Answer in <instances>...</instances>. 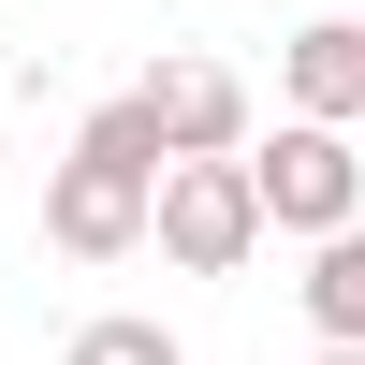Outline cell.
Listing matches in <instances>:
<instances>
[{
    "label": "cell",
    "instance_id": "1",
    "mask_svg": "<svg viewBox=\"0 0 365 365\" xmlns=\"http://www.w3.org/2000/svg\"><path fill=\"white\" fill-rule=\"evenodd\" d=\"M161 175H175L161 117H146V88H117V103L58 146V175H44V249L58 263H132L146 220H161Z\"/></svg>",
    "mask_w": 365,
    "mask_h": 365
},
{
    "label": "cell",
    "instance_id": "2",
    "mask_svg": "<svg viewBox=\"0 0 365 365\" xmlns=\"http://www.w3.org/2000/svg\"><path fill=\"white\" fill-rule=\"evenodd\" d=\"M249 190H263V234H351L365 220V146L322 132V117H278V146H249Z\"/></svg>",
    "mask_w": 365,
    "mask_h": 365
},
{
    "label": "cell",
    "instance_id": "3",
    "mask_svg": "<svg viewBox=\"0 0 365 365\" xmlns=\"http://www.w3.org/2000/svg\"><path fill=\"white\" fill-rule=\"evenodd\" d=\"M146 234H161V263H175V278H234V263L263 249V190H249V161H175Z\"/></svg>",
    "mask_w": 365,
    "mask_h": 365
},
{
    "label": "cell",
    "instance_id": "4",
    "mask_svg": "<svg viewBox=\"0 0 365 365\" xmlns=\"http://www.w3.org/2000/svg\"><path fill=\"white\" fill-rule=\"evenodd\" d=\"M146 117H161V146L175 161H249V73H234V58H161V73H146Z\"/></svg>",
    "mask_w": 365,
    "mask_h": 365
},
{
    "label": "cell",
    "instance_id": "5",
    "mask_svg": "<svg viewBox=\"0 0 365 365\" xmlns=\"http://www.w3.org/2000/svg\"><path fill=\"white\" fill-rule=\"evenodd\" d=\"M278 88H292V117H322V132H365V15H307L292 58H278Z\"/></svg>",
    "mask_w": 365,
    "mask_h": 365
},
{
    "label": "cell",
    "instance_id": "6",
    "mask_svg": "<svg viewBox=\"0 0 365 365\" xmlns=\"http://www.w3.org/2000/svg\"><path fill=\"white\" fill-rule=\"evenodd\" d=\"M307 322H322V351H365V220L307 249Z\"/></svg>",
    "mask_w": 365,
    "mask_h": 365
},
{
    "label": "cell",
    "instance_id": "7",
    "mask_svg": "<svg viewBox=\"0 0 365 365\" xmlns=\"http://www.w3.org/2000/svg\"><path fill=\"white\" fill-rule=\"evenodd\" d=\"M58 365H190V351H175V322L103 307V322H73V351H58Z\"/></svg>",
    "mask_w": 365,
    "mask_h": 365
},
{
    "label": "cell",
    "instance_id": "8",
    "mask_svg": "<svg viewBox=\"0 0 365 365\" xmlns=\"http://www.w3.org/2000/svg\"><path fill=\"white\" fill-rule=\"evenodd\" d=\"M307 365H365V351H307Z\"/></svg>",
    "mask_w": 365,
    "mask_h": 365
}]
</instances>
